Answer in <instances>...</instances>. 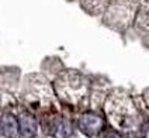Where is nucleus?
<instances>
[{"mask_svg": "<svg viewBox=\"0 0 149 138\" xmlns=\"http://www.w3.org/2000/svg\"><path fill=\"white\" fill-rule=\"evenodd\" d=\"M106 138H121V135H120L118 132H116V131L108 130L107 132H106Z\"/></svg>", "mask_w": 149, "mask_h": 138, "instance_id": "5", "label": "nucleus"}, {"mask_svg": "<svg viewBox=\"0 0 149 138\" xmlns=\"http://www.w3.org/2000/svg\"><path fill=\"white\" fill-rule=\"evenodd\" d=\"M49 132L56 138H68L72 134V127L69 125V123L63 118H56L55 121L51 124Z\"/></svg>", "mask_w": 149, "mask_h": 138, "instance_id": "3", "label": "nucleus"}, {"mask_svg": "<svg viewBox=\"0 0 149 138\" xmlns=\"http://www.w3.org/2000/svg\"><path fill=\"white\" fill-rule=\"evenodd\" d=\"M18 128H20L21 134L24 137H34L37 134V123H35L33 116L25 114V116L21 117V120L18 123Z\"/></svg>", "mask_w": 149, "mask_h": 138, "instance_id": "4", "label": "nucleus"}, {"mask_svg": "<svg viewBox=\"0 0 149 138\" xmlns=\"http://www.w3.org/2000/svg\"><path fill=\"white\" fill-rule=\"evenodd\" d=\"M80 128L87 135L96 137L104 130V120L97 114L86 113L80 117Z\"/></svg>", "mask_w": 149, "mask_h": 138, "instance_id": "1", "label": "nucleus"}, {"mask_svg": "<svg viewBox=\"0 0 149 138\" xmlns=\"http://www.w3.org/2000/svg\"><path fill=\"white\" fill-rule=\"evenodd\" d=\"M18 123L17 120L10 116V114H4L1 118H0V132L7 138H13L17 135L18 132Z\"/></svg>", "mask_w": 149, "mask_h": 138, "instance_id": "2", "label": "nucleus"}]
</instances>
